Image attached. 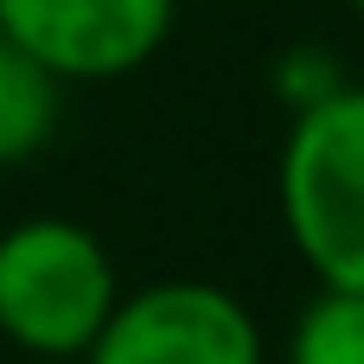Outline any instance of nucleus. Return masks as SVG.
Listing matches in <instances>:
<instances>
[{"instance_id": "f257e3e1", "label": "nucleus", "mask_w": 364, "mask_h": 364, "mask_svg": "<svg viewBox=\"0 0 364 364\" xmlns=\"http://www.w3.org/2000/svg\"><path fill=\"white\" fill-rule=\"evenodd\" d=\"M275 205L294 256L320 288H364V90L339 83L320 102L294 109Z\"/></svg>"}, {"instance_id": "f03ea898", "label": "nucleus", "mask_w": 364, "mask_h": 364, "mask_svg": "<svg viewBox=\"0 0 364 364\" xmlns=\"http://www.w3.org/2000/svg\"><path fill=\"white\" fill-rule=\"evenodd\" d=\"M122 301L109 243L77 218H19L0 230V339L26 358H83Z\"/></svg>"}, {"instance_id": "7ed1b4c3", "label": "nucleus", "mask_w": 364, "mask_h": 364, "mask_svg": "<svg viewBox=\"0 0 364 364\" xmlns=\"http://www.w3.org/2000/svg\"><path fill=\"white\" fill-rule=\"evenodd\" d=\"M83 364H262V326L230 288L173 275L122 294Z\"/></svg>"}, {"instance_id": "20e7f679", "label": "nucleus", "mask_w": 364, "mask_h": 364, "mask_svg": "<svg viewBox=\"0 0 364 364\" xmlns=\"http://www.w3.org/2000/svg\"><path fill=\"white\" fill-rule=\"evenodd\" d=\"M173 13L179 0H0V32L58 83H115L166 45Z\"/></svg>"}, {"instance_id": "39448f33", "label": "nucleus", "mask_w": 364, "mask_h": 364, "mask_svg": "<svg viewBox=\"0 0 364 364\" xmlns=\"http://www.w3.org/2000/svg\"><path fill=\"white\" fill-rule=\"evenodd\" d=\"M64 90L26 45H13L0 32V166H19L32 160L51 134H58V115H64Z\"/></svg>"}, {"instance_id": "423d86ee", "label": "nucleus", "mask_w": 364, "mask_h": 364, "mask_svg": "<svg viewBox=\"0 0 364 364\" xmlns=\"http://www.w3.org/2000/svg\"><path fill=\"white\" fill-rule=\"evenodd\" d=\"M288 364H364V288H320L288 326Z\"/></svg>"}, {"instance_id": "0eeeda50", "label": "nucleus", "mask_w": 364, "mask_h": 364, "mask_svg": "<svg viewBox=\"0 0 364 364\" xmlns=\"http://www.w3.org/2000/svg\"><path fill=\"white\" fill-rule=\"evenodd\" d=\"M346 6H352V13H358V19H364V0H346Z\"/></svg>"}]
</instances>
